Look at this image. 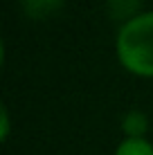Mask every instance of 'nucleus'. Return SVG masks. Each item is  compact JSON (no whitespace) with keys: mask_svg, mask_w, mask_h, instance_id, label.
<instances>
[{"mask_svg":"<svg viewBox=\"0 0 153 155\" xmlns=\"http://www.w3.org/2000/svg\"><path fill=\"white\" fill-rule=\"evenodd\" d=\"M115 54L131 74L153 77V9L119 25L115 36Z\"/></svg>","mask_w":153,"mask_h":155,"instance_id":"nucleus-1","label":"nucleus"},{"mask_svg":"<svg viewBox=\"0 0 153 155\" xmlns=\"http://www.w3.org/2000/svg\"><path fill=\"white\" fill-rule=\"evenodd\" d=\"M119 126H122L124 137L138 140V137H144L146 130H149V117H146V113H142V110H128L122 117Z\"/></svg>","mask_w":153,"mask_h":155,"instance_id":"nucleus-2","label":"nucleus"},{"mask_svg":"<svg viewBox=\"0 0 153 155\" xmlns=\"http://www.w3.org/2000/svg\"><path fill=\"white\" fill-rule=\"evenodd\" d=\"M115 155H153V144L146 137H124L115 148Z\"/></svg>","mask_w":153,"mask_h":155,"instance_id":"nucleus-3","label":"nucleus"},{"mask_svg":"<svg viewBox=\"0 0 153 155\" xmlns=\"http://www.w3.org/2000/svg\"><path fill=\"white\" fill-rule=\"evenodd\" d=\"M63 5V0H23L25 14L32 18H47Z\"/></svg>","mask_w":153,"mask_h":155,"instance_id":"nucleus-4","label":"nucleus"},{"mask_svg":"<svg viewBox=\"0 0 153 155\" xmlns=\"http://www.w3.org/2000/svg\"><path fill=\"white\" fill-rule=\"evenodd\" d=\"M110 14L115 16V18H122V23H126V20L135 18L140 12V5L142 0H106Z\"/></svg>","mask_w":153,"mask_h":155,"instance_id":"nucleus-5","label":"nucleus"},{"mask_svg":"<svg viewBox=\"0 0 153 155\" xmlns=\"http://www.w3.org/2000/svg\"><path fill=\"white\" fill-rule=\"evenodd\" d=\"M0 119H2V140H7L9 137V110H7V106H2V110H0Z\"/></svg>","mask_w":153,"mask_h":155,"instance_id":"nucleus-6","label":"nucleus"}]
</instances>
